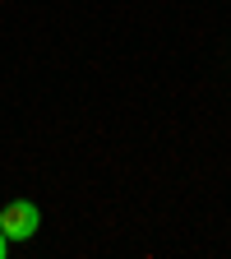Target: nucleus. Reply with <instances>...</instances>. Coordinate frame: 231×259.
<instances>
[{"instance_id": "nucleus-2", "label": "nucleus", "mask_w": 231, "mask_h": 259, "mask_svg": "<svg viewBox=\"0 0 231 259\" xmlns=\"http://www.w3.org/2000/svg\"><path fill=\"white\" fill-rule=\"evenodd\" d=\"M5 250H10V236H5V232H0V259H5Z\"/></svg>"}, {"instance_id": "nucleus-1", "label": "nucleus", "mask_w": 231, "mask_h": 259, "mask_svg": "<svg viewBox=\"0 0 231 259\" xmlns=\"http://www.w3.org/2000/svg\"><path fill=\"white\" fill-rule=\"evenodd\" d=\"M42 227V213L32 199H10L5 208H0V232H5L10 241H32Z\"/></svg>"}]
</instances>
